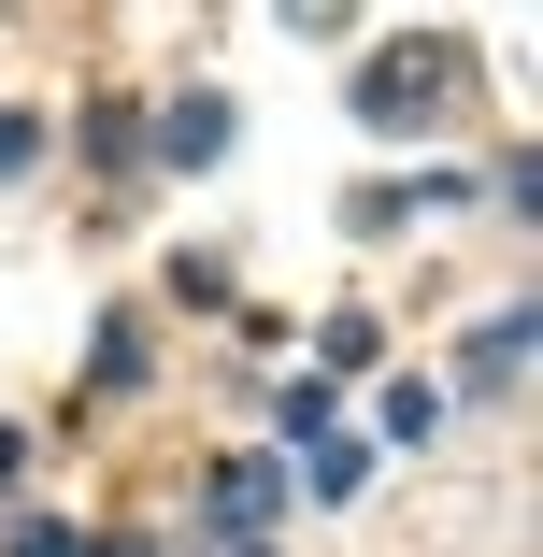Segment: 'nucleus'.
Instances as JSON below:
<instances>
[{
	"label": "nucleus",
	"mask_w": 543,
	"mask_h": 557,
	"mask_svg": "<svg viewBox=\"0 0 543 557\" xmlns=\"http://www.w3.org/2000/svg\"><path fill=\"white\" fill-rule=\"evenodd\" d=\"M444 115H458V58H444V44H386V58L358 72V129L415 144V129H444Z\"/></svg>",
	"instance_id": "obj_1"
},
{
	"label": "nucleus",
	"mask_w": 543,
	"mask_h": 557,
	"mask_svg": "<svg viewBox=\"0 0 543 557\" xmlns=\"http://www.w3.org/2000/svg\"><path fill=\"white\" fill-rule=\"evenodd\" d=\"M286 443H300V486H314V500H358L372 443H358V429L330 414V386H300V400H286Z\"/></svg>",
	"instance_id": "obj_2"
},
{
	"label": "nucleus",
	"mask_w": 543,
	"mask_h": 557,
	"mask_svg": "<svg viewBox=\"0 0 543 557\" xmlns=\"http://www.w3.org/2000/svg\"><path fill=\"white\" fill-rule=\"evenodd\" d=\"M515 372H529V314H486L472 329V386H515Z\"/></svg>",
	"instance_id": "obj_3"
},
{
	"label": "nucleus",
	"mask_w": 543,
	"mask_h": 557,
	"mask_svg": "<svg viewBox=\"0 0 543 557\" xmlns=\"http://www.w3.org/2000/svg\"><path fill=\"white\" fill-rule=\"evenodd\" d=\"M86 158H144V115H129V100H86Z\"/></svg>",
	"instance_id": "obj_4"
},
{
	"label": "nucleus",
	"mask_w": 543,
	"mask_h": 557,
	"mask_svg": "<svg viewBox=\"0 0 543 557\" xmlns=\"http://www.w3.org/2000/svg\"><path fill=\"white\" fill-rule=\"evenodd\" d=\"M172 158H230V100H186V115H172Z\"/></svg>",
	"instance_id": "obj_5"
},
{
	"label": "nucleus",
	"mask_w": 543,
	"mask_h": 557,
	"mask_svg": "<svg viewBox=\"0 0 543 557\" xmlns=\"http://www.w3.org/2000/svg\"><path fill=\"white\" fill-rule=\"evenodd\" d=\"M444 429V386H386V443H429Z\"/></svg>",
	"instance_id": "obj_6"
},
{
	"label": "nucleus",
	"mask_w": 543,
	"mask_h": 557,
	"mask_svg": "<svg viewBox=\"0 0 543 557\" xmlns=\"http://www.w3.org/2000/svg\"><path fill=\"white\" fill-rule=\"evenodd\" d=\"M214 515H244V529H258V515H272V472H258V458H230V472H214Z\"/></svg>",
	"instance_id": "obj_7"
},
{
	"label": "nucleus",
	"mask_w": 543,
	"mask_h": 557,
	"mask_svg": "<svg viewBox=\"0 0 543 557\" xmlns=\"http://www.w3.org/2000/svg\"><path fill=\"white\" fill-rule=\"evenodd\" d=\"M29 158H44V129H29V115H0V172H29Z\"/></svg>",
	"instance_id": "obj_8"
}]
</instances>
